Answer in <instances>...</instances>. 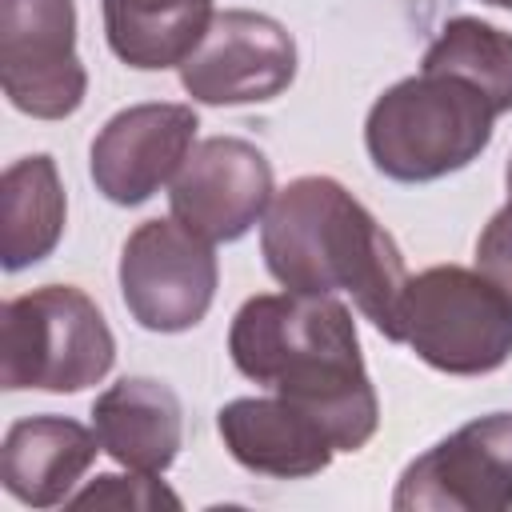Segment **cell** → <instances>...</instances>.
Masks as SVG:
<instances>
[{
    "mask_svg": "<svg viewBox=\"0 0 512 512\" xmlns=\"http://www.w3.org/2000/svg\"><path fill=\"white\" fill-rule=\"evenodd\" d=\"M496 104L464 76L420 68L384 88L364 120V148L388 180L428 184L468 168L492 140Z\"/></svg>",
    "mask_w": 512,
    "mask_h": 512,
    "instance_id": "cell-3",
    "label": "cell"
},
{
    "mask_svg": "<svg viewBox=\"0 0 512 512\" xmlns=\"http://www.w3.org/2000/svg\"><path fill=\"white\" fill-rule=\"evenodd\" d=\"M296 80V40L264 12L224 8L196 52L180 64V84L196 104H264Z\"/></svg>",
    "mask_w": 512,
    "mask_h": 512,
    "instance_id": "cell-9",
    "label": "cell"
},
{
    "mask_svg": "<svg viewBox=\"0 0 512 512\" xmlns=\"http://www.w3.org/2000/svg\"><path fill=\"white\" fill-rule=\"evenodd\" d=\"M0 84L16 112L64 120L88 96L76 0H0Z\"/></svg>",
    "mask_w": 512,
    "mask_h": 512,
    "instance_id": "cell-7",
    "label": "cell"
},
{
    "mask_svg": "<svg viewBox=\"0 0 512 512\" xmlns=\"http://www.w3.org/2000/svg\"><path fill=\"white\" fill-rule=\"evenodd\" d=\"M476 272L488 276L512 304V200L476 236Z\"/></svg>",
    "mask_w": 512,
    "mask_h": 512,
    "instance_id": "cell-19",
    "label": "cell"
},
{
    "mask_svg": "<svg viewBox=\"0 0 512 512\" xmlns=\"http://www.w3.org/2000/svg\"><path fill=\"white\" fill-rule=\"evenodd\" d=\"M216 280L212 240L176 216L144 220L120 248V296L128 316L148 332L196 328L212 308Z\"/></svg>",
    "mask_w": 512,
    "mask_h": 512,
    "instance_id": "cell-6",
    "label": "cell"
},
{
    "mask_svg": "<svg viewBox=\"0 0 512 512\" xmlns=\"http://www.w3.org/2000/svg\"><path fill=\"white\" fill-rule=\"evenodd\" d=\"M504 184H508V200H512V156H508V168H504Z\"/></svg>",
    "mask_w": 512,
    "mask_h": 512,
    "instance_id": "cell-20",
    "label": "cell"
},
{
    "mask_svg": "<svg viewBox=\"0 0 512 512\" xmlns=\"http://www.w3.org/2000/svg\"><path fill=\"white\" fill-rule=\"evenodd\" d=\"M420 68H444L472 80L496 112H512V32L480 20V16H452L436 40L428 44Z\"/></svg>",
    "mask_w": 512,
    "mask_h": 512,
    "instance_id": "cell-17",
    "label": "cell"
},
{
    "mask_svg": "<svg viewBox=\"0 0 512 512\" xmlns=\"http://www.w3.org/2000/svg\"><path fill=\"white\" fill-rule=\"evenodd\" d=\"M228 356L240 376L320 420L336 452H360L376 436L380 400L344 300L288 288L248 296L232 316Z\"/></svg>",
    "mask_w": 512,
    "mask_h": 512,
    "instance_id": "cell-1",
    "label": "cell"
},
{
    "mask_svg": "<svg viewBox=\"0 0 512 512\" xmlns=\"http://www.w3.org/2000/svg\"><path fill=\"white\" fill-rule=\"evenodd\" d=\"M64 184L48 152L20 156L0 180V264L4 272L48 260L64 236Z\"/></svg>",
    "mask_w": 512,
    "mask_h": 512,
    "instance_id": "cell-15",
    "label": "cell"
},
{
    "mask_svg": "<svg viewBox=\"0 0 512 512\" xmlns=\"http://www.w3.org/2000/svg\"><path fill=\"white\" fill-rule=\"evenodd\" d=\"M480 4H496V8H508L512 12V0H480Z\"/></svg>",
    "mask_w": 512,
    "mask_h": 512,
    "instance_id": "cell-21",
    "label": "cell"
},
{
    "mask_svg": "<svg viewBox=\"0 0 512 512\" xmlns=\"http://www.w3.org/2000/svg\"><path fill=\"white\" fill-rule=\"evenodd\" d=\"M104 36L116 60L136 72L184 64L212 24V0H100Z\"/></svg>",
    "mask_w": 512,
    "mask_h": 512,
    "instance_id": "cell-16",
    "label": "cell"
},
{
    "mask_svg": "<svg viewBox=\"0 0 512 512\" xmlns=\"http://www.w3.org/2000/svg\"><path fill=\"white\" fill-rule=\"evenodd\" d=\"M272 164L240 136L200 140L172 176V216L212 244H232L252 232L272 204Z\"/></svg>",
    "mask_w": 512,
    "mask_h": 512,
    "instance_id": "cell-10",
    "label": "cell"
},
{
    "mask_svg": "<svg viewBox=\"0 0 512 512\" xmlns=\"http://www.w3.org/2000/svg\"><path fill=\"white\" fill-rule=\"evenodd\" d=\"M260 256L288 292H348L388 340L408 284L392 232L332 176H300L280 188L260 220Z\"/></svg>",
    "mask_w": 512,
    "mask_h": 512,
    "instance_id": "cell-2",
    "label": "cell"
},
{
    "mask_svg": "<svg viewBox=\"0 0 512 512\" xmlns=\"http://www.w3.org/2000/svg\"><path fill=\"white\" fill-rule=\"evenodd\" d=\"M72 508H116V512H156V508H180V496L156 480L152 472H132V476H96L80 492L68 496Z\"/></svg>",
    "mask_w": 512,
    "mask_h": 512,
    "instance_id": "cell-18",
    "label": "cell"
},
{
    "mask_svg": "<svg viewBox=\"0 0 512 512\" xmlns=\"http://www.w3.org/2000/svg\"><path fill=\"white\" fill-rule=\"evenodd\" d=\"M392 344H408L436 372L484 376L512 356V304L488 276L436 264L408 276Z\"/></svg>",
    "mask_w": 512,
    "mask_h": 512,
    "instance_id": "cell-5",
    "label": "cell"
},
{
    "mask_svg": "<svg viewBox=\"0 0 512 512\" xmlns=\"http://www.w3.org/2000/svg\"><path fill=\"white\" fill-rule=\"evenodd\" d=\"M92 428L100 448L128 472L160 476L172 468L184 444L180 396L152 376H124L108 384L92 404Z\"/></svg>",
    "mask_w": 512,
    "mask_h": 512,
    "instance_id": "cell-14",
    "label": "cell"
},
{
    "mask_svg": "<svg viewBox=\"0 0 512 512\" xmlns=\"http://www.w3.org/2000/svg\"><path fill=\"white\" fill-rule=\"evenodd\" d=\"M100 452L96 428L68 416H24L4 432L0 444V484L12 500L28 508L68 504L84 472Z\"/></svg>",
    "mask_w": 512,
    "mask_h": 512,
    "instance_id": "cell-13",
    "label": "cell"
},
{
    "mask_svg": "<svg viewBox=\"0 0 512 512\" xmlns=\"http://www.w3.org/2000/svg\"><path fill=\"white\" fill-rule=\"evenodd\" d=\"M116 336L96 300L72 284H44L0 308V388L80 392L112 372Z\"/></svg>",
    "mask_w": 512,
    "mask_h": 512,
    "instance_id": "cell-4",
    "label": "cell"
},
{
    "mask_svg": "<svg viewBox=\"0 0 512 512\" xmlns=\"http://www.w3.org/2000/svg\"><path fill=\"white\" fill-rule=\"evenodd\" d=\"M196 112L192 104H132L120 108L92 140L88 168L104 200L136 208L152 200L196 148Z\"/></svg>",
    "mask_w": 512,
    "mask_h": 512,
    "instance_id": "cell-11",
    "label": "cell"
},
{
    "mask_svg": "<svg viewBox=\"0 0 512 512\" xmlns=\"http://www.w3.org/2000/svg\"><path fill=\"white\" fill-rule=\"evenodd\" d=\"M396 512L512 508V412H488L420 452L392 492Z\"/></svg>",
    "mask_w": 512,
    "mask_h": 512,
    "instance_id": "cell-8",
    "label": "cell"
},
{
    "mask_svg": "<svg viewBox=\"0 0 512 512\" xmlns=\"http://www.w3.org/2000/svg\"><path fill=\"white\" fill-rule=\"evenodd\" d=\"M216 428L228 456L256 476L304 480L324 472L336 456V444L320 428V420L276 392L228 400L216 412Z\"/></svg>",
    "mask_w": 512,
    "mask_h": 512,
    "instance_id": "cell-12",
    "label": "cell"
}]
</instances>
